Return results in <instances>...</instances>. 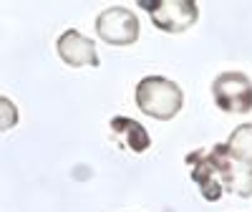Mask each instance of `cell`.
Instances as JSON below:
<instances>
[{"mask_svg":"<svg viewBox=\"0 0 252 212\" xmlns=\"http://www.w3.org/2000/svg\"><path fill=\"white\" fill-rule=\"evenodd\" d=\"M215 104L227 114H247L252 111V81L240 71L220 73L212 81Z\"/></svg>","mask_w":252,"mask_h":212,"instance_id":"3","label":"cell"},{"mask_svg":"<svg viewBox=\"0 0 252 212\" xmlns=\"http://www.w3.org/2000/svg\"><path fill=\"white\" fill-rule=\"evenodd\" d=\"M141 5L149 10L152 23L164 33H184L199 18L194 0H141Z\"/></svg>","mask_w":252,"mask_h":212,"instance_id":"2","label":"cell"},{"mask_svg":"<svg viewBox=\"0 0 252 212\" xmlns=\"http://www.w3.org/2000/svg\"><path fill=\"white\" fill-rule=\"evenodd\" d=\"M0 104H3V111H5V119H3V129H8V126H13V124L18 121V114H15V106H13L8 99H3Z\"/></svg>","mask_w":252,"mask_h":212,"instance_id":"10","label":"cell"},{"mask_svg":"<svg viewBox=\"0 0 252 212\" xmlns=\"http://www.w3.org/2000/svg\"><path fill=\"white\" fill-rule=\"evenodd\" d=\"M56 51L61 56L63 63H68L73 69H81V66H91L96 69L98 66V53H96V43L91 38L81 35L78 31H66L61 33L58 40H56Z\"/></svg>","mask_w":252,"mask_h":212,"instance_id":"7","label":"cell"},{"mask_svg":"<svg viewBox=\"0 0 252 212\" xmlns=\"http://www.w3.org/2000/svg\"><path fill=\"white\" fill-rule=\"evenodd\" d=\"M184 94L174 81L164 76H146L136 83V106L146 116L169 121L182 111Z\"/></svg>","mask_w":252,"mask_h":212,"instance_id":"1","label":"cell"},{"mask_svg":"<svg viewBox=\"0 0 252 212\" xmlns=\"http://www.w3.org/2000/svg\"><path fill=\"white\" fill-rule=\"evenodd\" d=\"M209 157H212L217 172H220L224 192H235L240 197H252V164L235 162L232 157H229L224 144L212 146V149H209Z\"/></svg>","mask_w":252,"mask_h":212,"instance_id":"5","label":"cell"},{"mask_svg":"<svg viewBox=\"0 0 252 212\" xmlns=\"http://www.w3.org/2000/svg\"><path fill=\"white\" fill-rule=\"evenodd\" d=\"M187 164L192 167V179L194 184L199 187V192L207 202H217L222 200L224 195V184L220 179V172H217V167L212 162V157H209L207 149H197L192 154H187Z\"/></svg>","mask_w":252,"mask_h":212,"instance_id":"6","label":"cell"},{"mask_svg":"<svg viewBox=\"0 0 252 212\" xmlns=\"http://www.w3.org/2000/svg\"><path fill=\"white\" fill-rule=\"evenodd\" d=\"M227 152L235 162L252 164V124H240L227 139Z\"/></svg>","mask_w":252,"mask_h":212,"instance_id":"9","label":"cell"},{"mask_svg":"<svg viewBox=\"0 0 252 212\" xmlns=\"http://www.w3.org/2000/svg\"><path fill=\"white\" fill-rule=\"evenodd\" d=\"M96 33L109 46H131L139 38V18L134 10L111 5L96 18Z\"/></svg>","mask_w":252,"mask_h":212,"instance_id":"4","label":"cell"},{"mask_svg":"<svg viewBox=\"0 0 252 212\" xmlns=\"http://www.w3.org/2000/svg\"><path fill=\"white\" fill-rule=\"evenodd\" d=\"M111 132H114V134H121L124 141H126V146H129L131 152H136V154L146 152V149L152 146L149 132H146L144 126H141L139 121H134V119H126V116L111 119Z\"/></svg>","mask_w":252,"mask_h":212,"instance_id":"8","label":"cell"}]
</instances>
